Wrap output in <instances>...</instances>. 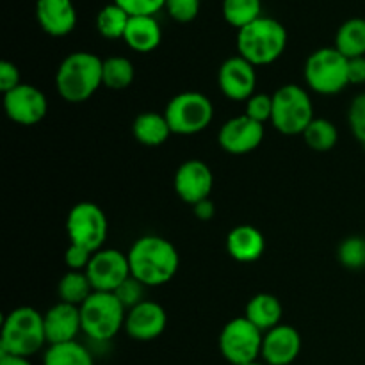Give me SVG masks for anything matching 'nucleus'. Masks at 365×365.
<instances>
[{
  "label": "nucleus",
  "mask_w": 365,
  "mask_h": 365,
  "mask_svg": "<svg viewBox=\"0 0 365 365\" xmlns=\"http://www.w3.org/2000/svg\"><path fill=\"white\" fill-rule=\"evenodd\" d=\"M43 365H95L93 355L81 342L48 346L43 356Z\"/></svg>",
  "instance_id": "27"
},
{
  "label": "nucleus",
  "mask_w": 365,
  "mask_h": 365,
  "mask_svg": "<svg viewBox=\"0 0 365 365\" xmlns=\"http://www.w3.org/2000/svg\"><path fill=\"white\" fill-rule=\"evenodd\" d=\"M93 285L86 271H68L57 284L59 302L81 307L93 294Z\"/></svg>",
  "instance_id": "26"
},
{
  "label": "nucleus",
  "mask_w": 365,
  "mask_h": 365,
  "mask_svg": "<svg viewBox=\"0 0 365 365\" xmlns=\"http://www.w3.org/2000/svg\"><path fill=\"white\" fill-rule=\"evenodd\" d=\"M123 41L134 52H153L163 41V31L155 16H130L125 31Z\"/></svg>",
  "instance_id": "21"
},
{
  "label": "nucleus",
  "mask_w": 365,
  "mask_h": 365,
  "mask_svg": "<svg viewBox=\"0 0 365 365\" xmlns=\"http://www.w3.org/2000/svg\"><path fill=\"white\" fill-rule=\"evenodd\" d=\"M223 18L232 27H246L262 16V0H223Z\"/></svg>",
  "instance_id": "29"
},
{
  "label": "nucleus",
  "mask_w": 365,
  "mask_h": 365,
  "mask_svg": "<svg viewBox=\"0 0 365 365\" xmlns=\"http://www.w3.org/2000/svg\"><path fill=\"white\" fill-rule=\"evenodd\" d=\"M302 353V335L291 324H278L264 334L262 353L266 365H291Z\"/></svg>",
  "instance_id": "17"
},
{
  "label": "nucleus",
  "mask_w": 365,
  "mask_h": 365,
  "mask_svg": "<svg viewBox=\"0 0 365 365\" xmlns=\"http://www.w3.org/2000/svg\"><path fill=\"white\" fill-rule=\"evenodd\" d=\"M348 123L351 128V134L365 148V91L353 98L348 110Z\"/></svg>",
  "instance_id": "32"
},
{
  "label": "nucleus",
  "mask_w": 365,
  "mask_h": 365,
  "mask_svg": "<svg viewBox=\"0 0 365 365\" xmlns=\"http://www.w3.org/2000/svg\"><path fill=\"white\" fill-rule=\"evenodd\" d=\"M264 331L246 317L228 321L220 334V351L230 365L257 362L262 353Z\"/></svg>",
  "instance_id": "9"
},
{
  "label": "nucleus",
  "mask_w": 365,
  "mask_h": 365,
  "mask_svg": "<svg viewBox=\"0 0 365 365\" xmlns=\"http://www.w3.org/2000/svg\"><path fill=\"white\" fill-rule=\"evenodd\" d=\"M86 274L91 282L93 291L116 292V289L132 277L127 253H121L120 250H98L93 253Z\"/></svg>",
  "instance_id": "11"
},
{
  "label": "nucleus",
  "mask_w": 365,
  "mask_h": 365,
  "mask_svg": "<svg viewBox=\"0 0 365 365\" xmlns=\"http://www.w3.org/2000/svg\"><path fill=\"white\" fill-rule=\"evenodd\" d=\"M114 4L127 11L128 16H155L166 6V0H114Z\"/></svg>",
  "instance_id": "36"
},
{
  "label": "nucleus",
  "mask_w": 365,
  "mask_h": 365,
  "mask_svg": "<svg viewBox=\"0 0 365 365\" xmlns=\"http://www.w3.org/2000/svg\"><path fill=\"white\" fill-rule=\"evenodd\" d=\"M302 135L307 146L316 150V152H328L339 141L337 127L324 118H314L312 123L307 127V130Z\"/></svg>",
  "instance_id": "30"
},
{
  "label": "nucleus",
  "mask_w": 365,
  "mask_h": 365,
  "mask_svg": "<svg viewBox=\"0 0 365 365\" xmlns=\"http://www.w3.org/2000/svg\"><path fill=\"white\" fill-rule=\"evenodd\" d=\"M220 146L232 155H245L253 152L264 141V125L250 116H235L223 123L217 134Z\"/></svg>",
  "instance_id": "15"
},
{
  "label": "nucleus",
  "mask_w": 365,
  "mask_h": 365,
  "mask_svg": "<svg viewBox=\"0 0 365 365\" xmlns=\"http://www.w3.org/2000/svg\"><path fill=\"white\" fill-rule=\"evenodd\" d=\"M135 70L130 59L121 56H113L103 59L102 68V86L107 89H114V91H121V89L130 88L134 82Z\"/></svg>",
  "instance_id": "25"
},
{
  "label": "nucleus",
  "mask_w": 365,
  "mask_h": 365,
  "mask_svg": "<svg viewBox=\"0 0 365 365\" xmlns=\"http://www.w3.org/2000/svg\"><path fill=\"white\" fill-rule=\"evenodd\" d=\"M43 321H45V335L48 346L73 342L82 331L81 307L70 305V303L59 302L57 305L50 307L43 316Z\"/></svg>",
  "instance_id": "18"
},
{
  "label": "nucleus",
  "mask_w": 365,
  "mask_h": 365,
  "mask_svg": "<svg viewBox=\"0 0 365 365\" xmlns=\"http://www.w3.org/2000/svg\"><path fill=\"white\" fill-rule=\"evenodd\" d=\"M348 73H349V84H355V86L365 84V56L349 59Z\"/></svg>",
  "instance_id": "39"
},
{
  "label": "nucleus",
  "mask_w": 365,
  "mask_h": 365,
  "mask_svg": "<svg viewBox=\"0 0 365 365\" xmlns=\"http://www.w3.org/2000/svg\"><path fill=\"white\" fill-rule=\"evenodd\" d=\"M173 184L178 198L195 207L196 203L210 198V192L214 187L212 170L203 160H185L178 166Z\"/></svg>",
  "instance_id": "13"
},
{
  "label": "nucleus",
  "mask_w": 365,
  "mask_h": 365,
  "mask_svg": "<svg viewBox=\"0 0 365 365\" xmlns=\"http://www.w3.org/2000/svg\"><path fill=\"white\" fill-rule=\"evenodd\" d=\"M192 210H195V216L198 217L200 221H210L214 216H216V205H214L210 198L196 203V205L192 207Z\"/></svg>",
  "instance_id": "40"
},
{
  "label": "nucleus",
  "mask_w": 365,
  "mask_h": 365,
  "mask_svg": "<svg viewBox=\"0 0 365 365\" xmlns=\"http://www.w3.org/2000/svg\"><path fill=\"white\" fill-rule=\"evenodd\" d=\"M45 344V321L38 310L18 307L7 314L0 334V353L31 359Z\"/></svg>",
  "instance_id": "4"
},
{
  "label": "nucleus",
  "mask_w": 365,
  "mask_h": 365,
  "mask_svg": "<svg viewBox=\"0 0 365 365\" xmlns=\"http://www.w3.org/2000/svg\"><path fill=\"white\" fill-rule=\"evenodd\" d=\"M0 365H32L31 360L25 359V356H14V355H6V353H0Z\"/></svg>",
  "instance_id": "41"
},
{
  "label": "nucleus",
  "mask_w": 365,
  "mask_h": 365,
  "mask_svg": "<svg viewBox=\"0 0 365 365\" xmlns=\"http://www.w3.org/2000/svg\"><path fill=\"white\" fill-rule=\"evenodd\" d=\"M337 259L346 269L359 271L365 267V237L351 235L339 245Z\"/></svg>",
  "instance_id": "31"
},
{
  "label": "nucleus",
  "mask_w": 365,
  "mask_h": 365,
  "mask_svg": "<svg viewBox=\"0 0 365 365\" xmlns=\"http://www.w3.org/2000/svg\"><path fill=\"white\" fill-rule=\"evenodd\" d=\"M93 259V252L78 245H71L64 252V262L70 271H86Z\"/></svg>",
  "instance_id": "37"
},
{
  "label": "nucleus",
  "mask_w": 365,
  "mask_h": 365,
  "mask_svg": "<svg viewBox=\"0 0 365 365\" xmlns=\"http://www.w3.org/2000/svg\"><path fill=\"white\" fill-rule=\"evenodd\" d=\"M312 120L314 103L305 89L298 84H285L274 91L271 123L280 134H303Z\"/></svg>",
  "instance_id": "6"
},
{
  "label": "nucleus",
  "mask_w": 365,
  "mask_h": 365,
  "mask_svg": "<svg viewBox=\"0 0 365 365\" xmlns=\"http://www.w3.org/2000/svg\"><path fill=\"white\" fill-rule=\"evenodd\" d=\"M36 20L53 38L70 34L77 25L73 0H36Z\"/></svg>",
  "instance_id": "19"
},
{
  "label": "nucleus",
  "mask_w": 365,
  "mask_h": 365,
  "mask_svg": "<svg viewBox=\"0 0 365 365\" xmlns=\"http://www.w3.org/2000/svg\"><path fill=\"white\" fill-rule=\"evenodd\" d=\"M145 289L146 287L141 284V282L135 280L134 277H130L116 289L114 294H116V298L120 299L121 305H123L128 312V310L134 309L135 305L145 302Z\"/></svg>",
  "instance_id": "34"
},
{
  "label": "nucleus",
  "mask_w": 365,
  "mask_h": 365,
  "mask_svg": "<svg viewBox=\"0 0 365 365\" xmlns=\"http://www.w3.org/2000/svg\"><path fill=\"white\" fill-rule=\"evenodd\" d=\"M282 314H284V309H282V303L277 296L259 292L246 303L245 317L266 334V331L282 324Z\"/></svg>",
  "instance_id": "22"
},
{
  "label": "nucleus",
  "mask_w": 365,
  "mask_h": 365,
  "mask_svg": "<svg viewBox=\"0 0 365 365\" xmlns=\"http://www.w3.org/2000/svg\"><path fill=\"white\" fill-rule=\"evenodd\" d=\"M103 59L91 52H73L61 61L56 73V88L68 103H82L102 86Z\"/></svg>",
  "instance_id": "2"
},
{
  "label": "nucleus",
  "mask_w": 365,
  "mask_h": 365,
  "mask_svg": "<svg viewBox=\"0 0 365 365\" xmlns=\"http://www.w3.org/2000/svg\"><path fill=\"white\" fill-rule=\"evenodd\" d=\"M217 84L221 93L232 102H248L255 95V66L241 56L228 57L220 68Z\"/></svg>",
  "instance_id": "14"
},
{
  "label": "nucleus",
  "mask_w": 365,
  "mask_h": 365,
  "mask_svg": "<svg viewBox=\"0 0 365 365\" xmlns=\"http://www.w3.org/2000/svg\"><path fill=\"white\" fill-rule=\"evenodd\" d=\"M245 114L262 125L266 123V121H271V116H273V95H267V93H255V95L246 102Z\"/></svg>",
  "instance_id": "33"
},
{
  "label": "nucleus",
  "mask_w": 365,
  "mask_h": 365,
  "mask_svg": "<svg viewBox=\"0 0 365 365\" xmlns=\"http://www.w3.org/2000/svg\"><path fill=\"white\" fill-rule=\"evenodd\" d=\"M164 116L173 134L195 135L212 123L214 106L203 93L184 91L168 102Z\"/></svg>",
  "instance_id": "8"
},
{
  "label": "nucleus",
  "mask_w": 365,
  "mask_h": 365,
  "mask_svg": "<svg viewBox=\"0 0 365 365\" xmlns=\"http://www.w3.org/2000/svg\"><path fill=\"white\" fill-rule=\"evenodd\" d=\"M287 48V31L278 20L260 16L237 31V56L253 66H267L284 56Z\"/></svg>",
  "instance_id": "3"
},
{
  "label": "nucleus",
  "mask_w": 365,
  "mask_h": 365,
  "mask_svg": "<svg viewBox=\"0 0 365 365\" xmlns=\"http://www.w3.org/2000/svg\"><path fill=\"white\" fill-rule=\"evenodd\" d=\"M130 16L118 4H107L96 14V31L106 39H123Z\"/></svg>",
  "instance_id": "28"
},
{
  "label": "nucleus",
  "mask_w": 365,
  "mask_h": 365,
  "mask_svg": "<svg viewBox=\"0 0 365 365\" xmlns=\"http://www.w3.org/2000/svg\"><path fill=\"white\" fill-rule=\"evenodd\" d=\"M242 365H266V364H260V362H252V364H242Z\"/></svg>",
  "instance_id": "42"
},
{
  "label": "nucleus",
  "mask_w": 365,
  "mask_h": 365,
  "mask_svg": "<svg viewBox=\"0 0 365 365\" xmlns=\"http://www.w3.org/2000/svg\"><path fill=\"white\" fill-rule=\"evenodd\" d=\"M168 14L178 24H189L200 13V0H166Z\"/></svg>",
  "instance_id": "35"
},
{
  "label": "nucleus",
  "mask_w": 365,
  "mask_h": 365,
  "mask_svg": "<svg viewBox=\"0 0 365 365\" xmlns=\"http://www.w3.org/2000/svg\"><path fill=\"white\" fill-rule=\"evenodd\" d=\"M66 232L71 245L84 246L89 252L96 253L106 242L109 223L96 203L81 202L68 212Z\"/></svg>",
  "instance_id": "10"
},
{
  "label": "nucleus",
  "mask_w": 365,
  "mask_h": 365,
  "mask_svg": "<svg viewBox=\"0 0 365 365\" xmlns=\"http://www.w3.org/2000/svg\"><path fill=\"white\" fill-rule=\"evenodd\" d=\"M168 316L166 310L155 302L145 299L143 303L135 305L127 312L125 319V328L128 337L139 342H148L153 339L160 337L163 331L166 330Z\"/></svg>",
  "instance_id": "16"
},
{
  "label": "nucleus",
  "mask_w": 365,
  "mask_h": 365,
  "mask_svg": "<svg viewBox=\"0 0 365 365\" xmlns=\"http://www.w3.org/2000/svg\"><path fill=\"white\" fill-rule=\"evenodd\" d=\"M20 84L21 77L16 64L9 63V61H2L0 63V89H2V93L11 91V89L18 88Z\"/></svg>",
  "instance_id": "38"
},
{
  "label": "nucleus",
  "mask_w": 365,
  "mask_h": 365,
  "mask_svg": "<svg viewBox=\"0 0 365 365\" xmlns=\"http://www.w3.org/2000/svg\"><path fill=\"white\" fill-rule=\"evenodd\" d=\"M266 250L262 232L252 225H239L232 228L227 235V252L234 260L242 264H252L262 257Z\"/></svg>",
  "instance_id": "20"
},
{
  "label": "nucleus",
  "mask_w": 365,
  "mask_h": 365,
  "mask_svg": "<svg viewBox=\"0 0 365 365\" xmlns=\"http://www.w3.org/2000/svg\"><path fill=\"white\" fill-rule=\"evenodd\" d=\"M335 48L348 59L365 56V20L349 18L335 34Z\"/></svg>",
  "instance_id": "24"
},
{
  "label": "nucleus",
  "mask_w": 365,
  "mask_h": 365,
  "mask_svg": "<svg viewBox=\"0 0 365 365\" xmlns=\"http://www.w3.org/2000/svg\"><path fill=\"white\" fill-rule=\"evenodd\" d=\"M82 331L93 342H109L125 328L127 309L114 292H93L81 305Z\"/></svg>",
  "instance_id": "5"
},
{
  "label": "nucleus",
  "mask_w": 365,
  "mask_h": 365,
  "mask_svg": "<svg viewBox=\"0 0 365 365\" xmlns=\"http://www.w3.org/2000/svg\"><path fill=\"white\" fill-rule=\"evenodd\" d=\"M4 110L14 123L32 127L45 120L48 113V100L39 88L21 82L18 88L4 93Z\"/></svg>",
  "instance_id": "12"
},
{
  "label": "nucleus",
  "mask_w": 365,
  "mask_h": 365,
  "mask_svg": "<svg viewBox=\"0 0 365 365\" xmlns=\"http://www.w3.org/2000/svg\"><path fill=\"white\" fill-rule=\"evenodd\" d=\"M130 274L145 287H160L177 274L178 252L168 239L143 235L127 253Z\"/></svg>",
  "instance_id": "1"
},
{
  "label": "nucleus",
  "mask_w": 365,
  "mask_h": 365,
  "mask_svg": "<svg viewBox=\"0 0 365 365\" xmlns=\"http://www.w3.org/2000/svg\"><path fill=\"white\" fill-rule=\"evenodd\" d=\"M349 59L335 46H324L305 61V82L319 95H337L349 86Z\"/></svg>",
  "instance_id": "7"
},
{
  "label": "nucleus",
  "mask_w": 365,
  "mask_h": 365,
  "mask_svg": "<svg viewBox=\"0 0 365 365\" xmlns=\"http://www.w3.org/2000/svg\"><path fill=\"white\" fill-rule=\"evenodd\" d=\"M132 134L135 141L145 146H160L170 139L173 134L164 114L157 113H143L139 114L132 125Z\"/></svg>",
  "instance_id": "23"
}]
</instances>
